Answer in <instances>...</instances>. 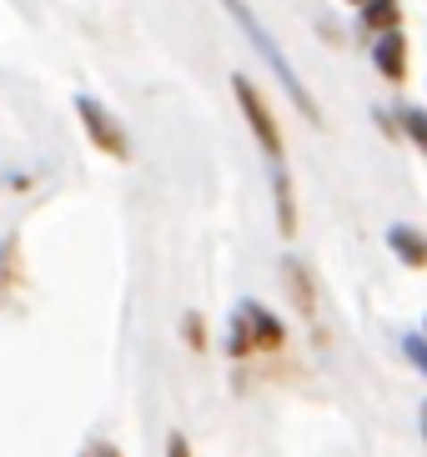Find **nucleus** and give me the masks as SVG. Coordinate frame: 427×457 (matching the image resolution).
Returning a JSON list of instances; mask_svg holds the SVG:
<instances>
[{"label":"nucleus","mask_w":427,"mask_h":457,"mask_svg":"<svg viewBox=\"0 0 427 457\" xmlns=\"http://www.w3.org/2000/svg\"><path fill=\"white\" fill-rule=\"evenodd\" d=\"M222 5H227V15H237V26L247 30V41H252L256 51L267 55V66L277 71V81L287 86V96H292L297 106H302V116H307V121H317V106H312V96H307V86L297 81V71H292V61H287V55H281V46L272 41L267 30H262V21H256V15L247 11V5H241V0H222Z\"/></svg>","instance_id":"nucleus-1"},{"label":"nucleus","mask_w":427,"mask_h":457,"mask_svg":"<svg viewBox=\"0 0 427 457\" xmlns=\"http://www.w3.org/2000/svg\"><path fill=\"white\" fill-rule=\"evenodd\" d=\"M281 322L267 317V307H256V302H241L237 307V327H231V352H252V347H281Z\"/></svg>","instance_id":"nucleus-2"},{"label":"nucleus","mask_w":427,"mask_h":457,"mask_svg":"<svg viewBox=\"0 0 427 457\" xmlns=\"http://www.w3.org/2000/svg\"><path fill=\"white\" fill-rule=\"evenodd\" d=\"M231 91H237V101H241V116L252 121V131H256V141L267 146V156L272 162H281V131H277V121H272V111H267V101L256 96V86L247 81V76H231Z\"/></svg>","instance_id":"nucleus-3"},{"label":"nucleus","mask_w":427,"mask_h":457,"mask_svg":"<svg viewBox=\"0 0 427 457\" xmlns=\"http://www.w3.org/2000/svg\"><path fill=\"white\" fill-rule=\"evenodd\" d=\"M76 111H80V121H86V131H91V141L101 151H111L116 162H126L131 156V146H126V131L116 126V116H111L101 101H91V96H76Z\"/></svg>","instance_id":"nucleus-4"},{"label":"nucleus","mask_w":427,"mask_h":457,"mask_svg":"<svg viewBox=\"0 0 427 457\" xmlns=\"http://www.w3.org/2000/svg\"><path fill=\"white\" fill-rule=\"evenodd\" d=\"M377 71L402 81V71H407V41H402V30H382V41H377Z\"/></svg>","instance_id":"nucleus-5"},{"label":"nucleus","mask_w":427,"mask_h":457,"mask_svg":"<svg viewBox=\"0 0 427 457\" xmlns=\"http://www.w3.org/2000/svg\"><path fill=\"white\" fill-rule=\"evenodd\" d=\"M388 246L407 262V267H427V242L413 227H388Z\"/></svg>","instance_id":"nucleus-6"},{"label":"nucleus","mask_w":427,"mask_h":457,"mask_svg":"<svg viewBox=\"0 0 427 457\" xmlns=\"http://www.w3.org/2000/svg\"><path fill=\"white\" fill-rule=\"evenodd\" d=\"M362 26L367 30L398 26V0H362Z\"/></svg>","instance_id":"nucleus-7"},{"label":"nucleus","mask_w":427,"mask_h":457,"mask_svg":"<svg viewBox=\"0 0 427 457\" xmlns=\"http://www.w3.org/2000/svg\"><path fill=\"white\" fill-rule=\"evenodd\" d=\"M277 216H281V231H297V212H292V181H287V171H277Z\"/></svg>","instance_id":"nucleus-8"},{"label":"nucleus","mask_w":427,"mask_h":457,"mask_svg":"<svg viewBox=\"0 0 427 457\" xmlns=\"http://www.w3.org/2000/svg\"><path fill=\"white\" fill-rule=\"evenodd\" d=\"M402 126H407V136H413L417 146L427 151V111H407V116H402Z\"/></svg>","instance_id":"nucleus-9"},{"label":"nucleus","mask_w":427,"mask_h":457,"mask_svg":"<svg viewBox=\"0 0 427 457\" xmlns=\"http://www.w3.org/2000/svg\"><path fill=\"white\" fill-rule=\"evenodd\" d=\"M402 347H407V357H413V362H417V367H423V372H427V342H423V337H407Z\"/></svg>","instance_id":"nucleus-10"},{"label":"nucleus","mask_w":427,"mask_h":457,"mask_svg":"<svg viewBox=\"0 0 427 457\" xmlns=\"http://www.w3.org/2000/svg\"><path fill=\"white\" fill-rule=\"evenodd\" d=\"M80 457H121V453H116V443H86Z\"/></svg>","instance_id":"nucleus-11"},{"label":"nucleus","mask_w":427,"mask_h":457,"mask_svg":"<svg viewBox=\"0 0 427 457\" xmlns=\"http://www.w3.org/2000/svg\"><path fill=\"white\" fill-rule=\"evenodd\" d=\"M166 457H191V447H187V437H181V432L166 443Z\"/></svg>","instance_id":"nucleus-12"},{"label":"nucleus","mask_w":427,"mask_h":457,"mask_svg":"<svg viewBox=\"0 0 427 457\" xmlns=\"http://www.w3.org/2000/svg\"><path fill=\"white\" fill-rule=\"evenodd\" d=\"M423 428H427V403H423Z\"/></svg>","instance_id":"nucleus-13"}]
</instances>
